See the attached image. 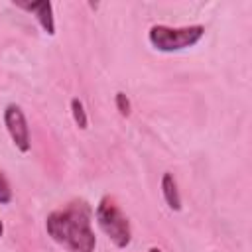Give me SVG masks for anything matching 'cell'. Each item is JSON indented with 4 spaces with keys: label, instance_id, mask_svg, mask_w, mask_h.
<instances>
[{
    "label": "cell",
    "instance_id": "cell-4",
    "mask_svg": "<svg viewBox=\"0 0 252 252\" xmlns=\"http://www.w3.org/2000/svg\"><path fill=\"white\" fill-rule=\"evenodd\" d=\"M4 126H6V132L8 136L12 138L14 146L22 152V154H28L30 148H32V138H30V126H28V120H26V114L24 110L18 106V104H8L4 108Z\"/></svg>",
    "mask_w": 252,
    "mask_h": 252
},
{
    "label": "cell",
    "instance_id": "cell-10",
    "mask_svg": "<svg viewBox=\"0 0 252 252\" xmlns=\"http://www.w3.org/2000/svg\"><path fill=\"white\" fill-rule=\"evenodd\" d=\"M148 252H163V250H161V248H158V246H150V248H148Z\"/></svg>",
    "mask_w": 252,
    "mask_h": 252
},
{
    "label": "cell",
    "instance_id": "cell-11",
    "mask_svg": "<svg viewBox=\"0 0 252 252\" xmlns=\"http://www.w3.org/2000/svg\"><path fill=\"white\" fill-rule=\"evenodd\" d=\"M4 234V222H2V219H0V236Z\"/></svg>",
    "mask_w": 252,
    "mask_h": 252
},
{
    "label": "cell",
    "instance_id": "cell-5",
    "mask_svg": "<svg viewBox=\"0 0 252 252\" xmlns=\"http://www.w3.org/2000/svg\"><path fill=\"white\" fill-rule=\"evenodd\" d=\"M20 8H24L26 12L33 14L37 24L41 26V30L47 33V35H53L55 33V18H53V4L51 2H32V4H22L18 2Z\"/></svg>",
    "mask_w": 252,
    "mask_h": 252
},
{
    "label": "cell",
    "instance_id": "cell-1",
    "mask_svg": "<svg viewBox=\"0 0 252 252\" xmlns=\"http://www.w3.org/2000/svg\"><path fill=\"white\" fill-rule=\"evenodd\" d=\"M45 230L49 238L67 252H94L96 248L93 209L83 199L51 211L45 219Z\"/></svg>",
    "mask_w": 252,
    "mask_h": 252
},
{
    "label": "cell",
    "instance_id": "cell-9",
    "mask_svg": "<svg viewBox=\"0 0 252 252\" xmlns=\"http://www.w3.org/2000/svg\"><path fill=\"white\" fill-rule=\"evenodd\" d=\"M12 199H14V193H12L10 181H8V177L0 171V205H10Z\"/></svg>",
    "mask_w": 252,
    "mask_h": 252
},
{
    "label": "cell",
    "instance_id": "cell-3",
    "mask_svg": "<svg viewBox=\"0 0 252 252\" xmlns=\"http://www.w3.org/2000/svg\"><path fill=\"white\" fill-rule=\"evenodd\" d=\"M205 35V26H183V28H171L163 24H156L148 32V41L156 51L161 53H173L187 47L197 45Z\"/></svg>",
    "mask_w": 252,
    "mask_h": 252
},
{
    "label": "cell",
    "instance_id": "cell-6",
    "mask_svg": "<svg viewBox=\"0 0 252 252\" xmlns=\"http://www.w3.org/2000/svg\"><path fill=\"white\" fill-rule=\"evenodd\" d=\"M161 195H163V201L165 205L171 209V211H181V195H179V189H177V181L173 177V173L165 171L161 175Z\"/></svg>",
    "mask_w": 252,
    "mask_h": 252
},
{
    "label": "cell",
    "instance_id": "cell-2",
    "mask_svg": "<svg viewBox=\"0 0 252 252\" xmlns=\"http://www.w3.org/2000/svg\"><path fill=\"white\" fill-rule=\"evenodd\" d=\"M93 217L98 228L108 236V240L116 248H126L132 242V228L128 217L116 205L112 197H102L93 211Z\"/></svg>",
    "mask_w": 252,
    "mask_h": 252
},
{
    "label": "cell",
    "instance_id": "cell-8",
    "mask_svg": "<svg viewBox=\"0 0 252 252\" xmlns=\"http://www.w3.org/2000/svg\"><path fill=\"white\" fill-rule=\"evenodd\" d=\"M114 106H116L118 114L124 116V118H128V116L132 114V102H130L128 94L122 93V91H118V93L114 94Z\"/></svg>",
    "mask_w": 252,
    "mask_h": 252
},
{
    "label": "cell",
    "instance_id": "cell-7",
    "mask_svg": "<svg viewBox=\"0 0 252 252\" xmlns=\"http://www.w3.org/2000/svg\"><path fill=\"white\" fill-rule=\"evenodd\" d=\"M71 114H73V120H75V124L81 128V130H85L87 126H89V116H87V110H85V104H83V100L81 98H71Z\"/></svg>",
    "mask_w": 252,
    "mask_h": 252
}]
</instances>
